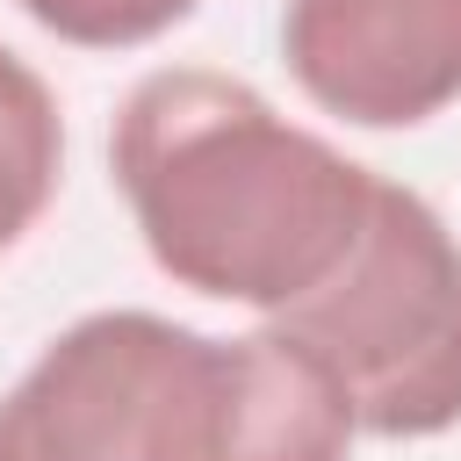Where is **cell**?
<instances>
[{
	"label": "cell",
	"mask_w": 461,
	"mask_h": 461,
	"mask_svg": "<svg viewBox=\"0 0 461 461\" xmlns=\"http://www.w3.org/2000/svg\"><path fill=\"white\" fill-rule=\"evenodd\" d=\"M108 173L151 267L252 317H281L324 288L382 187L375 166L216 65L144 72L115 108Z\"/></svg>",
	"instance_id": "6da1fadb"
},
{
	"label": "cell",
	"mask_w": 461,
	"mask_h": 461,
	"mask_svg": "<svg viewBox=\"0 0 461 461\" xmlns=\"http://www.w3.org/2000/svg\"><path fill=\"white\" fill-rule=\"evenodd\" d=\"M267 324L324 360L367 439L461 425V230L418 187L382 180L339 274Z\"/></svg>",
	"instance_id": "3957f363"
},
{
	"label": "cell",
	"mask_w": 461,
	"mask_h": 461,
	"mask_svg": "<svg viewBox=\"0 0 461 461\" xmlns=\"http://www.w3.org/2000/svg\"><path fill=\"white\" fill-rule=\"evenodd\" d=\"M14 7L72 50H144L173 36L202 0H14Z\"/></svg>",
	"instance_id": "8992f818"
},
{
	"label": "cell",
	"mask_w": 461,
	"mask_h": 461,
	"mask_svg": "<svg viewBox=\"0 0 461 461\" xmlns=\"http://www.w3.org/2000/svg\"><path fill=\"white\" fill-rule=\"evenodd\" d=\"M238 403L245 331L86 310L0 389V461H230Z\"/></svg>",
	"instance_id": "7a4b0ae2"
},
{
	"label": "cell",
	"mask_w": 461,
	"mask_h": 461,
	"mask_svg": "<svg viewBox=\"0 0 461 461\" xmlns=\"http://www.w3.org/2000/svg\"><path fill=\"white\" fill-rule=\"evenodd\" d=\"M281 65L346 130H418L461 101V0H281Z\"/></svg>",
	"instance_id": "277c9868"
},
{
	"label": "cell",
	"mask_w": 461,
	"mask_h": 461,
	"mask_svg": "<svg viewBox=\"0 0 461 461\" xmlns=\"http://www.w3.org/2000/svg\"><path fill=\"white\" fill-rule=\"evenodd\" d=\"M65 180V108L50 79L0 43V259L43 223Z\"/></svg>",
	"instance_id": "5b68a950"
}]
</instances>
